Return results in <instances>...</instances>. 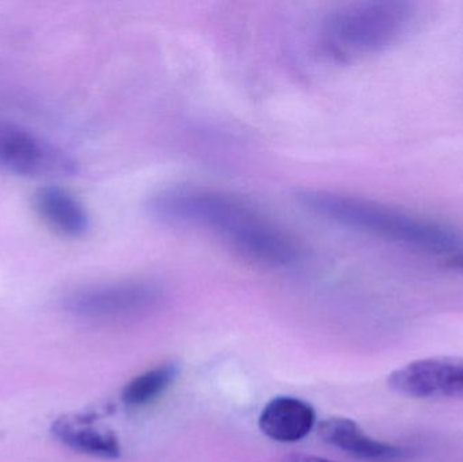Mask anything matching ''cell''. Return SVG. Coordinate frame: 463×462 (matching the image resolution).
I'll return each mask as SVG.
<instances>
[{
  "label": "cell",
  "mask_w": 463,
  "mask_h": 462,
  "mask_svg": "<svg viewBox=\"0 0 463 462\" xmlns=\"http://www.w3.org/2000/svg\"><path fill=\"white\" fill-rule=\"evenodd\" d=\"M152 219L168 227L216 236L240 257L269 268H290L301 249L288 232L234 195L195 186L159 190L146 201Z\"/></svg>",
  "instance_id": "6da1fadb"
},
{
  "label": "cell",
  "mask_w": 463,
  "mask_h": 462,
  "mask_svg": "<svg viewBox=\"0 0 463 462\" xmlns=\"http://www.w3.org/2000/svg\"><path fill=\"white\" fill-rule=\"evenodd\" d=\"M297 198L317 216L386 240L438 254L463 247V236L450 225L375 201L312 189L302 190Z\"/></svg>",
  "instance_id": "7a4b0ae2"
},
{
  "label": "cell",
  "mask_w": 463,
  "mask_h": 462,
  "mask_svg": "<svg viewBox=\"0 0 463 462\" xmlns=\"http://www.w3.org/2000/svg\"><path fill=\"white\" fill-rule=\"evenodd\" d=\"M415 16V5L399 0L342 5L324 18L321 49L339 61L380 53L407 34Z\"/></svg>",
  "instance_id": "3957f363"
},
{
  "label": "cell",
  "mask_w": 463,
  "mask_h": 462,
  "mask_svg": "<svg viewBox=\"0 0 463 462\" xmlns=\"http://www.w3.org/2000/svg\"><path fill=\"white\" fill-rule=\"evenodd\" d=\"M165 292L149 281H119L79 288L65 296V311L90 320L143 316L163 301Z\"/></svg>",
  "instance_id": "277c9868"
},
{
  "label": "cell",
  "mask_w": 463,
  "mask_h": 462,
  "mask_svg": "<svg viewBox=\"0 0 463 462\" xmlns=\"http://www.w3.org/2000/svg\"><path fill=\"white\" fill-rule=\"evenodd\" d=\"M0 167L27 178H53L76 173V163L32 130L0 119Z\"/></svg>",
  "instance_id": "5b68a950"
},
{
  "label": "cell",
  "mask_w": 463,
  "mask_h": 462,
  "mask_svg": "<svg viewBox=\"0 0 463 462\" xmlns=\"http://www.w3.org/2000/svg\"><path fill=\"white\" fill-rule=\"evenodd\" d=\"M388 385L410 398H463V358L431 357L413 361L392 372Z\"/></svg>",
  "instance_id": "8992f818"
},
{
  "label": "cell",
  "mask_w": 463,
  "mask_h": 462,
  "mask_svg": "<svg viewBox=\"0 0 463 462\" xmlns=\"http://www.w3.org/2000/svg\"><path fill=\"white\" fill-rule=\"evenodd\" d=\"M318 436L324 442L362 460H402L407 450L367 436L361 426L347 418H329L318 425Z\"/></svg>",
  "instance_id": "52a82bcc"
},
{
  "label": "cell",
  "mask_w": 463,
  "mask_h": 462,
  "mask_svg": "<svg viewBox=\"0 0 463 462\" xmlns=\"http://www.w3.org/2000/svg\"><path fill=\"white\" fill-rule=\"evenodd\" d=\"M316 425V412L310 404L290 396L272 399L259 418L264 436L280 444L301 441Z\"/></svg>",
  "instance_id": "ba28073f"
},
{
  "label": "cell",
  "mask_w": 463,
  "mask_h": 462,
  "mask_svg": "<svg viewBox=\"0 0 463 462\" xmlns=\"http://www.w3.org/2000/svg\"><path fill=\"white\" fill-rule=\"evenodd\" d=\"M35 212L54 232L67 238H81L90 228L89 214L67 190L43 187L33 197Z\"/></svg>",
  "instance_id": "9c48e42d"
},
{
  "label": "cell",
  "mask_w": 463,
  "mask_h": 462,
  "mask_svg": "<svg viewBox=\"0 0 463 462\" xmlns=\"http://www.w3.org/2000/svg\"><path fill=\"white\" fill-rule=\"evenodd\" d=\"M53 433L65 447L83 455L108 460L118 458L121 455L118 439L111 431H100L89 426H75L60 420L53 426Z\"/></svg>",
  "instance_id": "30bf717a"
},
{
  "label": "cell",
  "mask_w": 463,
  "mask_h": 462,
  "mask_svg": "<svg viewBox=\"0 0 463 462\" xmlns=\"http://www.w3.org/2000/svg\"><path fill=\"white\" fill-rule=\"evenodd\" d=\"M176 363H165L133 379L122 391V401L129 407H143L159 398L179 376Z\"/></svg>",
  "instance_id": "8fae6325"
},
{
  "label": "cell",
  "mask_w": 463,
  "mask_h": 462,
  "mask_svg": "<svg viewBox=\"0 0 463 462\" xmlns=\"http://www.w3.org/2000/svg\"><path fill=\"white\" fill-rule=\"evenodd\" d=\"M275 462H335L326 460V458L317 457V456L310 455H290L285 456V457L279 458Z\"/></svg>",
  "instance_id": "7c38bea8"
},
{
  "label": "cell",
  "mask_w": 463,
  "mask_h": 462,
  "mask_svg": "<svg viewBox=\"0 0 463 462\" xmlns=\"http://www.w3.org/2000/svg\"><path fill=\"white\" fill-rule=\"evenodd\" d=\"M453 266L463 269V252H459L458 255L453 258Z\"/></svg>",
  "instance_id": "4fadbf2b"
}]
</instances>
